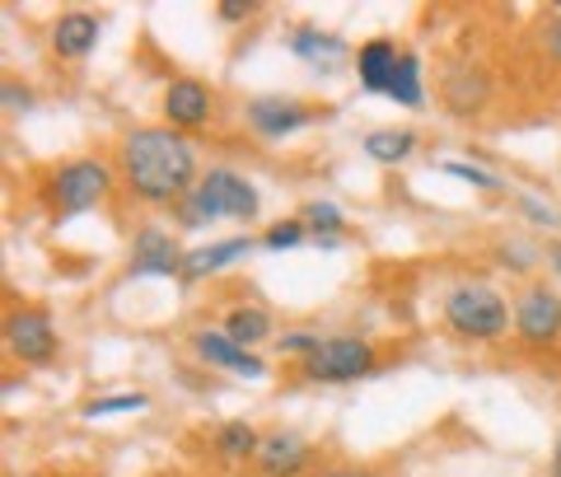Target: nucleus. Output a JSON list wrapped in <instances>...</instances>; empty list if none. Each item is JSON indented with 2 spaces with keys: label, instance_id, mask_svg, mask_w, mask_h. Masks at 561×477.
<instances>
[{
  "label": "nucleus",
  "instance_id": "nucleus-1",
  "mask_svg": "<svg viewBox=\"0 0 561 477\" xmlns=\"http://www.w3.org/2000/svg\"><path fill=\"white\" fill-rule=\"evenodd\" d=\"M117 169H122V183L150 206H179L187 192L202 183L197 150H192V140L173 127L127 132L117 146Z\"/></svg>",
  "mask_w": 561,
  "mask_h": 477
},
{
  "label": "nucleus",
  "instance_id": "nucleus-2",
  "mask_svg": "<svg viewBox=\"0 0 561 477\" xmlns=\"http://www.w3.org/2000/svg\"><path fill=\"white\" fill-rule=\"evenodd\" d=\"M220 216L234 220H253L257 216V188L234 169H206L202 183L179 202V225L183 229H202Z\"/></svg>",
  "mask_w": 561,
  "mask_h": 477
},
{
  "label": "nucleus",
  "instance_id": "nucleus-3",
  "mask_svg": "<svg viewBox=\"0 0 561 477\" xmlns=\"http://www.w3.org/2000/svg\"><path fill=\"white\" fill-rule=\"evenodd\" d=\"M445 323L468 342H496L505 328H515V309H505L501 291L482 286V281H463L445 295Z\"/></svg>",
  "mask_w": 561,
  "mask_h": 477
},
{
  "label": "nucleus",
  "instance_id": "nucleus-4",
  "mask_svg": "<svg viewBox=\"0 0 561 477\" xmlns=\"http://www.w3.org/2000/svg\"><path fill=\"white\" fill-rule=\"evenodd\" d=\"M108 192H113V169L103 159H66L47 179V202L57 211V220H70L80 211L99 206Z\"/></svg>",
  "mask_w": 561,
  "mask_h": 477
},
{
  "label": "nucleus",
  "instance_id": "nucleus-5",
  "mask_svg": "<svg viewBox=\"0 0 561 477\" xmlns=\"http://www.w3.org/2000/svg\"><path fill=\"white\" fill-rule=\"evenodd\" d=\"M365 375H375V347L360 338H323L305 361V379L313 384H356Z\"/></svg>",
  "mask_w": 561,
  "mask_h": 477
},
{
  "label": "nucleus",
  "instance_id": "nucleus-6",
  "mask_svg": "<svg viewBox=\"0 0 561 477\" xmlns=\"http://www.w3.org/2000/svg\"><path fill=\"white\" fill-rule=\"evenodd\" d=\"M515 338L524 347L561 342V295L548 286H529L515 299Z\"/></svg>",
  "mask_w": 561,
  "mask_h": 477
},
{
  "label": "nucleus",
  "instance_id": "nucleus-7",
  "mask_svg": "<svg viewBox=\"0 0 561 477\" xmlns=\"http://www.w3.org/2000/svg\"><path fill=\"white\" fill-rule=\"evenodd\" d=\"M5 347L24 365H47L57 356V328H51V318L43 309H14L5 318Z\"/></svg>",
  "mask_w": 561,
  "mask_h": 477
},
{
  "label": "nucleus",
  "instance_id": "nucleus-8",
  "mask_svg": "<svg viewBox=\"0 0 561 477\" xmlns=\"http://www.w3.org/2000/svg\"><path fill=\"white\" fill-rule=\"evenodd\" d=\"M183 262H187V253L179 249V239H173L169 229L146 225L131 239V268H127V276H179L183 281Z\"/></svg>",
  "mask_w": 561,
  "mask_h": 477
},
{
  "label": "nucleus",
  "instance_id": "nucleus-9",
  "mask_svg": "<svg viewBox=\"0 0 561 477\" xmlns=\"http://www.w3.org/2000/svg\"><path fill=\"white\" fill-rule=\"evenodd\" d=\"M164 127L173 132H192V127H202V122L210 117V109H216V94H210V84L206 80H192V76H179V80H169V90H164Z\"/></svg>",
  "mask_w": 561,
  "mask_h": 477
},
{
  "label": "nucleus",
  "instance_id": "nucleus-10",
  "mask_svg": "<svg viewBox=\"0 0 561 477\" xmlns=\"http://www.w3.org/2000/svg\"><path fill=\"white\" fill-rule=\"evenodd\" d=\"M192 351H197V356H202L206 365L230 370V375H239V379H262V375H267V365H262L249 347L230 342L220 328H206V332H197V338H192Z\"/></svg>",
  "mask_w": 561,
  "mask_h": 477
},
{
  "label": "nucleus",
  "instance_id": "nucleus-11",
  "mask_svg": "<svg viewBox=\"0 0 561 477\" xmlns=\"http://www.w3.org/2000/svg\"><path fill=\"white\" fill-rule=\"evenodd\" d=\"M440 103L454 117H472L491 103V80L482 76L478 66H449L440 80Z\"/></svg>",
  "mask_w": 561,
  "mask_h": 477
},
{
  "label": "nucleus",
  "instance_id": "nucleus-12",
  "mask_svg": "<svg viewBox=\"0 0 561 477\" xmlns=\"http://www.w3.org/2000/svg\"><path fill=\"white\" fill-rule=\"evenodd\" d=\"M309 122H313V113L305 109L300 99H253L249 103V127L262 140H280V136L309 127Z\"/></svg>",
  "mask_w": 561,
  "mask_h": 477
},
{
  "label": "nucleus",
  "instance_id": "nucleus-13",
  "mask_svg": "<svg viewBox=\"0 0 561 477\" xmlns=\"http://www.w3.org/2000/svg\"><path fill=\"white\" fill-rule=\"evenodd\" d=\"M305 468H309V445L295 431L262 435V450H257V473L262 477H300Z\"/></svg>",
  "mask_w": 561,
  "mask_h": 477
},
{
  "label": "nucleus",
  "instance_id": "nucleus-14",
  "mask_svg": "<svg viewBox=\"0 0 561 477\" xmlns=\"http://www.w3.org/2000/svg\"><path fill=\"white\" fill-rule=\"evenodd\" d=\"M286 47H290L305 66H313V70H337V66L351 57L346 38H337V33H323V29H309V24L295 29Z\"/></svg>",
  "mask_w": 561,
  "mask_h": 477
},
{
  "label": "nucleus",
  "instance_id": "nucleus-15",
  "mask_svg": "<svg viewBox=\"0 0 561 477\" xmlns=\"http://www.w3.org/2000/svg\"><path fill=\"white\" fill-rule=\"evenodd\" d=\"M99 43V20L94 14H84V10H70L61 14L57 24H51V52L66 61H80V57H90Z\"/></svg>",
  "mask_w": 561,
  "mask_h": 477
},
{
  "label": "nucleus",
  "instance_id": "nucleus-16",
  "mask_svg": "<svg viewBox=\"0 0 561 477\" xmlns=\"http://www.w3.org/2000/svg\"><path fill=\"white\" fill-rule=\"evenodd\" d=\"M398 57H402V52L389 38L360 43V52H356V80H360V90L389 94V80H393V70H398Z\"/></svg>",
  "mask_w": 561,
  "mask_h": 477
},
{
  "label": "nucleus",
  "instance_id": "nucleus-17",
  "mask_svg": "<svg viewBox=\"0 0 561 477\" xmlns=\"http://www.w3.org/2000/svg\"><path fill=\"white\" fill-rule=\"evenodd\" d=\"M243 253H253V239L249 235H234V239H216L206 249H192L183 262V281H202V276H216L220 268H230Z\"/></svg>",
  "mask_w": 561,
  "mask_h": 477
},
{
  "label": "nucleus",
  "instance_id": "nucleus-18",
  "mask_svg": "<svg viewBox=\"0 0 561 477\" xmlns=\"http://www.w3.org/2000/svg\"><path fill=\"white\" fill-rule=\"evenodd\" d=\"M360 150L370 155L375 164L393 169V164H402V159L416 150V132H408V127H379V132H370L360 140Z\"/></svg>",
  "mask_w": 561,
  "mask_h": 477
},
{
  "label": "nucleus",
  "instance_id": "nucleus-19",
  "mask_svg": "<svg viewBox=\"0 0 561 477\" xmlns=\"http://www.w3.org/2000/svg\"><path fill=\"white\" fill-rule=\"evenodd\" d=\"M220 332L230 342H239V347H257V342H267L272 338V318H267V309H257V305H239V309H230L225 314V323H220Z\"/></svg>",
  "mask_w": 561,
  "mask_h": 477
},
{
  "label": "nucleus",
  "instance_id": "nucleus-20",
  "mask_svg": "<svg viewBox=\"0 0 561 477\" xmlns=\"http://www.w3.org/2000/svg\"><path fill=\"white\" fill-rule=\"evenodd\" d=\"M210 450H216L225 464H243V458H257L262 435L249 427V421H225L216 431V440H210Z\"/></svg>",
  "mask_w": 561,
  "mask_h": 477
},
{
  "label": "nucleus",
  "instance_id": "nucleus-21",
  "mask_svg": "<svg viewBox=\"0 0 561 477\" xmlns=\"http://www.w3.org/2000/svg\"><path fill=\"white\" fill-rule=\"evenodd\" d=\"M389 99L402 103V109H421L426 90H421V57H416V52H402V57H398V70L389 80Z\"/></svg>",
  "mask_w": 561,
  "mask_h": 477
},
{
  "label": "nucleus",
  "instance_id": "nucleus-22",
  "mask_svg": "<svg viewBox=\"0 0 561 477\" xmlns=\"http://www.w3.org/2000/svg\"><path fill=\"white\" fill-rule=\"evenodd\" d=\"M150 398L140 388H127V394H103V398H90L80 408L84 421H103V417H131V412H146Z\"/></svg>",
  "mask_w": 561,
  "mask_h": 477
},
{
  "label": "nucleus",
  "instance_id": "nucleus-23",
  "mask_svg": "<svg viewBox=\"0 0 561 477\" xmlns=\"http://www.w3.org/2000/svg\"><path fill=\"white\" fill-rule=\"evenodd\" d=\"M305 225H309V235L319 239V249H337L342 229H346V216L332 202H313V206H305Z\"/></svg>",
  "mask_w": 561,
  "mask_h": 477
},
{
  "label": "nucleus",
  "instance_id": "nucleus-24",
  "mask_svg": "<svg viewBox=\"0 0 561 477\" xmlns=\"http://www.w3.org/2000/svg\"><path fill=\"white\" fill-rule=\"evenodd\" d=\"M305 239H309L305 220H276V225H267V235H262V249H267V253H286V249H300Z\"/></svg>",
  "mask_w": 561,
  "mask_h": 477
},
{
  "label": "nucleus",
  "instance_id": "nucleus-25",
  "mask_svg": "<svg viewBox=\"0 0 561 477\" xmlns=\"http://www.w3.org/2000/svg\"><path fill=\"white\" fill-rule=\"evenodd\" d=\"M440 169L449 173V179H463L468 188H482V192H496V188H501L496 173H486V169H478V164H468V159H445Z\"/></svg>",
  "mask_w": 561,
  "mask_h": 477
},
{
  "label": "nucleus",
  "instance_id": "nucleus-26",
  "mask_svg": "<svg viewBox=\"0 0 561 477\" xmlns=\"http://www.w3.org/2000/svg\"><path fill=\"white\" fill-rule=\"evenodd\" d=\"M319 342H323L319 332H286V338H280L276 347H280V356H305V361H309L313 351H319Z\"/></svg>",
  "mask_w": 561,
  "mask_h": 477
},
{
  "label": "nucleus",
  "instance_id": "nucleus-27",
  "mask_svg": "<svg viewBox=\"0 0 561 477\" xmlns=\"http://www.w3.org/2000/svg\"><path fill=\"white\" fill-rule=\"evenodd\" d=\"M519 206L529 211V220H534V225H542V229H557V220H561L557 211H552L548 202H538V197H519Z\"/></svg>",
  "mask_w": 561,
  "mask_h": 477
},
{
  "label": "nucleus",
  "instance_id": "nucleus-28",
  "mask_svg": "<svg viewBox=\"0 0 561 477\" xmlns=\"http://www.w3.org/2000/svg\"><path fill=\"white\" fill-rule=\"evenodd\" d=\"M542 47H548V57L561 66V5L552 10V20L542 24Z\"/></svg>",
  "mask_w": 561,
  "mask_h": 477
},
{
  "label": "nucleus",
  "instance_id": "nucleus-29",
  "mask_svg": "<svg viewBox=\"0 0 561 477\" xmlns=\"http://www.w3.org/2000/svg\"><path fill=\"white\" fill-rule=\"evenodd\" d=\"M216 14H220L225 24H234V20H249V14H253V0H225V5H220Z\"/></svg>",
  "mask_w": 561,
  "mask_h": 477
},
{
  "label": "nucleus",
  "instance_id": "nucleus-30",
  "mask_svg": "<svg viewBox=\"0 0 561 477\" xmlns=\"http://www.w3.org/2000/svg\"><path fill=\"white\" fill-rule=\"evenodd\" d=\"M0 94H5V109H10V113H14V109H28V90H24V84L5 80V90H0Z\"/></svg>",
  "mask_w": 561,
  "mask_h": 477
},
{
  "label": "nucleus",
  "instance_id": "nucleus-31",
  "mask_svg": "<svg viewBox=\"0 0 561 477\" xmlns=\"http://www.w3.org/2000/svg\"><path fill=\"white\" fill-rule=\"evenodd\" d=\"M319 477H375V473H365V468H328Z\"/></svg>",
  "mask_w": 561,
  "mask_h": 477
},
{
  "label": "nucleus",
  "instance_id": "nucleus-32",
  "mask_svg": "<svg viewBox=\"0 0 561 477\" xmlns=\"http://www.w3.org/2000/svg\"><path fill=\"white\" fill-rule=\"evenodd\" d=\"M548 477H561V435H557V445H552V464H548Z\"/></svg>",
  "mask_w": 561,
  "mask_h": 477
},
{
  "label": "nucleus",
  "instance_id": "nucleus-33",
  "mask_svg": "<svg viewBox=\"0 0 561 477\" xmlns=\"http://www.w3.org/2000/svg\"><path fill=\"white\" fill-rule=\"evenodd\" d=\"M548 262H552V272L561 276V243H548Z\"/></svg>",
  "mask_w": 561,
  "mask_h": 477
}]
</instances>
